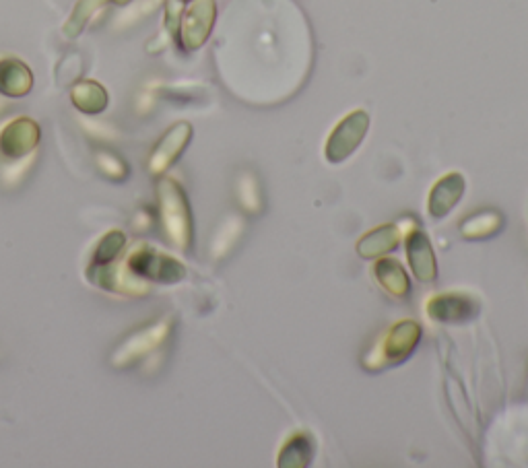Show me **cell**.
Returning a JSON list of instances; mask_svg holds the SVG:
<instances>
[{
    "label": "cell",
    "mask_w": 528,
    "mask_h": 468,
    "mask_svg": "<svg viewBox=\"0 0 528 468\" xmlns=\"http://www.w3.org/2000/svg\"><path fill=\"white\" fill-rule=\"evenodd\" d=\"M157 192L165 236L176 248L188 250L192 244V213L182 186L172 178H163Z\"/></svg>",
    "instance_id": "2"
},
{
    "label": "cell",
    "mask_w": 528,
    "mask_h": 468,
    "mask_svg": "<svg viewBox=\"0 0 528 468\" xmlns=\"http://www.w3.org/2000/svg\"><path fill=\"white\" fill-rule=\"evenodd\" d=\"M316 454V440L310 431H295L279 450L277 464L281 468H306Z\"/></svg>",
    "instance_id": "12"
},
{
    "label": "cell",
    "mask_w": 528,
    "mask_h": 468,
    "mask_svg": "<svg viewBox=\"0 0 528 468\" xmlns=\"http://www.w3.org/2000/svg\"><path fill=\"white\" fill-rule=\"evenodd\" d=\"M370 128V114L366 110H355L347 114L335 130L330 132V137L324 147V155L330 163H343L351 157L359 145L363 143Z\"/></svg>",
    "instance_id": "3"
},
{
    "label": "cell",
    "mask_w": 528,
    "mask_h": 468,
    "mask_svg": "<svg viewBox=\"0 0 528 468\" xmlns=\"http://www.w3.org/2000/svg\"><path fill=\"white\" fill-rule=\"evenodd\" d=\"M128 269L139 279H153L159 283H178L186 277L184 266L153 248H139L128 256Z\"/></svg>",
    "instance_id": "4"
},
{
    "label": "cell",
    "mask_w": 528,
    "mask_h": 468,
    "mask_svg": "<svg viewBox=\"0 0 528 468\" xmlns=\"http://www.w3.org/2000/svg\"><path fill=\"white\" fill-rule=\"evenodd\" d=\"M374 277L382 285V289L388 291L392 297H407L411 291L405 266L396 258L380 256L374 264Z\"/></svg>",
    "instance_id": "13"
},
{
    "label": "cell",
    "mask_w": 528,
    "mask_h": 468,
    "mask_svg": "<svg viewBox=\"0 0 528 468\" xmlns=\"http://www.w3.org/2000/svg\"><path fill=\"white\" fill-rule=\"evenodd\" d=\"M405 250L413 275L421 283H432L438 277V262L432 242H429L427 233L419 229V225L413 227L405 236Z\"/></svg>",
    "instance_id": "6"
},
{
    "label": "cell",
    "mask_w": 528,
    "mask_h": 468,
    "mask_svg": "<svg viewBox=\"0 0 528 468\" xmlns=\"http://www.w3.org/2000/svg\"><path fill=\"white\" fill-rule=\"evenodd\" d=\"M192 137V128L186 122L176 124L168 135L161 139V143L157 145V149L153 151L151 159H149V170L151 174H163L168 167L180 157V153L186 149L188 141Z\"/></svg>",
    "instance_id": "10"
},
{
    "label": "cell",
    "mask_w": 528,
    "mask_h": 468,
    "mask_svg": "<svg viewBox=\"0 0 528 468\" xmlns=\"http://www.w3.org/2000/svg\"><path fill=\"white\" fill-rule=\"evenodd\" d=\"M425 314L429 320L442 324H462L479 314V304L467 293L446 291L427 299Z\"/></svg>",
    "instance_id": "5"
},
{
    "label": "cell",
    "mask_w": 528,
    "mask_h": 468,
    "mask_svg": "<svg viewBox=\"0 0 528 468\" xmlns=\"http://www.w3.org/2000/svg\"><path fill=\"white\" fill-rule=\"evenodd\" d=\"M421 341V326L415 320L396 322L384 339L363 357V367L368 372H382L386 367H394L407 361Z\"/></svg>",
    "instance_id": "1"
},
{
    "label": "cell",
    "mask_w": 528,
    "mask_h": 468,
    "mask_svg": "<svg viewBox=\"0 0 528 468\" xmlns=\"http://www.w3.org/2000/svg\"><path fill=\"white\" fill-rule=\"evenodd\" d=\"M168 332H170V324L168 322H159L155 326H151L149 330H143L139 332L135 339H130L120 351L118 355H114V363L122 365V363H128L132 361L135 357L155 349L165 337H168Z\"/></svg>",
    "instance_id": "15"
},
{
    "label": "cell",
    "mask_w": 528,
    "mask_h": 468,
    "mask_svg": "<svg viewBox=\"0 0 528 468\" xmlns=\"http://www.w3.org/2000/svg\"><path fill=\"white\" fill-rule=\"evenodd\" d=\"M40 141V130L31 120H15L9 124L0 137V151L5 157H21L29 153L31 149H36Z\"/></svg>",
    "instance_id": "11"
},
{
    "label": "cell",
    "mask_w": 528,
    "mask_h": 468,
    "mask_svg": "<svg viewBox=\"0 0 528 468\" xmlns=\"http://www.w3.org/2000/svg\"><path fill=\"white\" fill-rule=\"evenodd\" d=\"M73 102L79 110H83L87 114H97L106 108L108 97H106V91L102 87L89 81V83H81L73 89Z\"/></svg>",
    "instance_id": "17"
},
{
    "label": "cell",
    "mask_w": 528,
    "mask_h": 468,
    "mask_svg": "<svg viewBox=\"0 0 528 468\" xmlns=\"http://www.w3.org/2000/svg\"><path fill=\"white\" fill-rule=\"evenodd\" d=\"M242 229H244V221L240 217H229L221 225V229L217 231V236L213 240V258H221L231 248H234L238 238L242 236Z\"/></svg>",
    "instance_id": "18"
},
{
    "label": "cell",
    "mask_w": 528,
    "mask_h": 468,
    "mask_svg": "<svg viewBox=\"0 0 528 468\" xmlns=\"http://www.w3.org/2000/svg\"><path fill=\"white\" fill-rule=\"evenodd\" d=\"M504 217L502 213L493 211V209H483L465 221L460 223V233L465 240H489L504 229Z\"/></svg>",
    "instance_id": "14"
},
{
    "label": "cell",
    "mask_w": 528,
    "mask_h": 468,
    "mask_svg": "<svg viewBox=\"0 0 528 468\" xmlns=\"http://www.w3.org/2000/svg\"><path fill=\"white\" fill-rule=\"evenodd\" d=\"M465 188H467V182L458 172H450L444 178H440L427 198L429 215H432L434 219L446 217L460 203L462 194H465Z\"/></svg>",
    "instance_id": "9"
},
{
    "label": "cell",
    "mask_w": 528,
    "mask_h": 468,
    "mask_svg": "<svg viewBox=\"0 0 528 468\" xmlns=\"http://www.w3.org/2000/svg\"><path fill=\"white\" fill-rule=\"evenodd\" d=\"M33 85V77L27 66L19 60L0 62V91L11 97L25 95Z\"/></svg>",
    "instance_id": "16"
},
{
    "label": "cell",
    "mask_w": 528,
    "mask_h": 468,
    "mask_svg": "<svg viewBox=\"0 0 528 468\" xmlns=\"http://www.w3.org/2000/svg\"><path fill=\"white\" fill-rule=\"evenodd\" d=\"M124 244H126L124 233H120V231H110L108 236H104V240L99 242V248H97L95 258H93V266L110 264V262L120 254V250L124 248Z\"/></svg>",
    "instance_id": "20"
},
{
    "label": "cell",
    "mask_w": 528,
    "mask_h": 468,
    "mask_svg": "<svg viewBox=\"0 0 528 468\" xmlns=\"http://www.w3.org/2000/svg\"><path fill=\"white\" fill-rule=\"evenodd\" d=\"M215 13V0H198L188 9L182 23V42L188 50L201 48L207 42L215 23Z\"/></svg>",
    "instance_id": "7"
},
{
    "label": "cell",
    "mask_w": 528,
    "mask_h": 468,
    "mask_svg": "<svg viewBox=\"0 0 528 468\" xmlns=\"http://www.w3.org/2000/svg\"><path fill=\"white\" fill-rule=\"evenodd\" d=\"M238 200L244 211L250 215H258L262 211V192L256 176L244 174L238 180Z\"/></svg>",
    "instance_id": "19"
},
{
    "label": "cell",
    "mask_w": 528,
    "mask_h": 468,
    "mask_svg": "<svg viewBox=\"0 0 528 468\" xmlns=\"http://www.w3.org/2000/svg\"><path fill=\"white\" fill-rule=\"evenodd\" d=\"M413 227H417V223H413L411 227H403V221L380 225L374 231H368L366 236L357 242V254L366 260L386 256L388 252H392L396 246H399V242Z\"/></svg>",
    "instance_id": "8"
}]
</instances>
